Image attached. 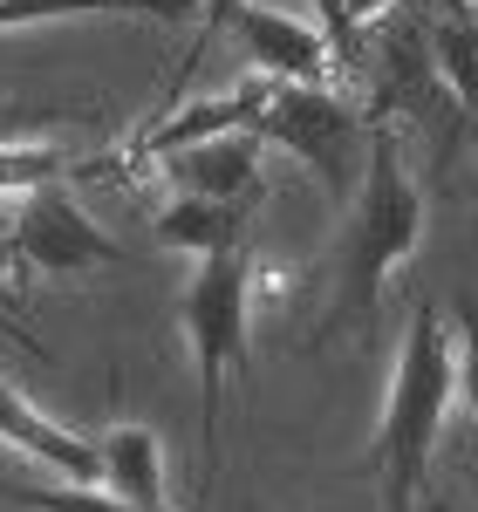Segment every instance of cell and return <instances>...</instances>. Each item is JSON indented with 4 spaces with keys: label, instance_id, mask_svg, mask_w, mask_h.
Instances as JSON below:
<instances>
[{
    "label": "cell",
    "instance_id": "1",
    "mask_svg": "<svg viewBox=\"0 0 478 512\" xmlns=\"http://www.w3.org/2000/svg\"><path fill=\"white\" fill-rule=\"evenodd\" d=\"M362 144H369V164H362L356 198H349V233H342V253H335V308L315 328V349L335 342L342 328L369 335L383 280L397 274L403 260H417V246H424V192L403 164V137L376 117Z\"/></svg>",
    "mask_w": 478,
    "mask_h": 512
},
{
    "label": "cell",
    "instance_id": "2",
    "mask_svg": "<svg viewBox=\"0 0 478 512\" xmlns=\"http://www.w3.org/2000/svg\"><path fill=\"white\" fill-rule=\"evenodd\" d=\"M451 396H458V355H451L444 308L417 301L410 328H403V349H397L390 396H383V424H376V444H369V465L383 478V512H417V485L431 472Z\"/></svg>",
    "mask_w": 478,
    "mask_h": 512
},
{
    "label": "cell",
    "instance_id": "3",
    "mask_svg": "<svg viewBox=\"0 0 478 512\" xmlns=\"http://www.w3.org/2000/svg\"><path fill=\"white\" fill-rule=\"evenodd\" d=\"M253 287L260 267L239 253H212L192 267L185 294H178V321H185V342L199 362V451H205V485L219 478L226 458V376L246 362V321H253Z\"/></svg>",
    "mask_w": 478,
    "mask_h": 512
},
{
    "label": "cell",
    "instance_id": "4",
    "mask_svg": "<svg viewBox=\"0 0 478 512\" xmlns=\"http://www.w3.org/2000/svg\"><path fill=\"white\" fill-rule=\"evenodd\" d=\"M253 137L294 151L342 205L356 198V178H362L356 151H362V137H369V123H362L335 89H280L274 82L267 103H260V117H253Z\"/></svg>",
    "mask_w": 478,
    "mask_h": 512
},
{
    "label": "cell",
    "instance_id": "5",
    "mask_svg": "<svg viewBox=\"0 0 478 512\" xmlns=\"http://www.w3.org/2000/svg\"><path fill=\"white\" fill-rule=\"evenodd\" d=\"M14 260L41 267V274H76V267H117L123 246L62 185H41V192H28L21 219H14Z\"/></svg>",
    "mask_w": 478,
    "mask_h": 512
},
{
    "label": "cell",
    "instance_id": "6",
    "mask_svg": "<svg viewBox=\"0 0 478 512\" xmlns=\"http://www.w3.org/2000/svg\"><path fill=\"white\" fill-rule=\"evenodd\" d=\"M233 35H239V48H246V62L267 82H280V89H328V82L342 76V69H335V48H328L321 28L301 21V14H280V7H253V0H246Z\"/></svg>",
    "mask_w": 478,
    "mask_h": 512
},
{
    "label": "cell",
    "instance_id": "7",
    "mask_svg": "<svg viewBox=\"0 0 478 512\" xmlns=\"http://www.w3.org/2000/svg\"><path fill=\"white\" fill-rule=\"evenodd\" d=\"M267 144L253 130H233V137H212V144H192V151H171L164 158V178L185 185V198H219V205H260V185H267Z\"/></svg>",
    "mask_w": 478,
    "mask_h": 512
},
{
    "label": "cell",
    "instance_id": "8",
    "mask_svg": "<svg viewBox=\"0 0 478 512\" xmlns=\"http://www.w3.org/2000/svg\"><path fill=\"white\" fill-rule=\"evenodd\" d=\"M0 437L14 444V451H28L41 465H55L62 485H103V458H96V444L76 431H62V424H48L35 403H21V390L0 396Z\"/></svg>",
    "mask_w": 478,
    "mask_h": 512
},
{
    "label": "cell",
    "instance_id": "9",
    "mask_svg": "<svg viewBox=\"0 0 478 512\" xmlns=\"http://www.w3.org/2000/svg\"><path fill=\"white\" fill-rule=\"evenodd\" d=\"M246 219L253 205H219V198H171L158 219H151V239L164 253H192V260H212V253H239L246 246Z\"/></svg>",
    "mask_w": 478,
    "mask_h": 512
},
{
    "label": "cell",
    "instance_id": "10",
    "mask_svg": "<svg viewBox=\"0 0 478 512\" xmlns=\"http://www.w3.org/2000/svg\"><path fill=\"white\" fill-rule=\"evenodd\" d=\"M96 458H103V492L110 499H123V506H164V451L144 424H110L103 444H96Z\"/></svg>",
    "mask_w": 478,
    "mask_h": 512
},
{
    "label": "cell",
    "instance_id": "11",
    "mask_svg": "<svg viewBox=\"0 0 478 512\" xmlns=\"http://www.w3.org/2000/svg\"><path fill=\"white\" fill-rule=\"evenodd\" d=\"M431 69L458 103V117H478V21H451V14L431 21Z\"/></svg>",
    "mask_w": 478,
    "mask_h": 512
},
{
    "label": "cell",
    "instance_id": "12",
    "mask_svg": "<svg viewBox=\"0 0 478 512\" xmlns=\"http://www.w3.org/2000/svg\"><path fill=\"white\" fill-rule=\"evenodd\" d=\"M62 14H158V21H178V14H192V0H7L0 28L62 21Z\"/></svg>",
    "mask_w": 478,
    "mask_h": 512
},
{
    "label": "cell",
    "instance_id": "13",
    "mask_svg": "<svg viewBox=\"0 0 478 512\" xmlns=\"http://www.w3.org/2000/svg\"><path fill=\"white\" fill-rule=\"evenodd\" d=\"M0 499H14L28 512H171V506H123L103 485H7L0 478Z\"/></svg>",
    "mask_w": 478,
    "mask_h": 512
},
{
    "label": "cell",
    "instance_id": "14",
    "mask_svg": "<svg viewBox=\"0 0 478 512\" xmlns=\"http://www.w3.org/2000/svg\"><path fill=\"white\" fill-rule=\"evenodd\" d=\"M62 178H69V151L35 144V137L0 144V192H41V185H62Z\"/></svg>",
    "mask_w": 478,
    "mask_h": 512
},
{
    "label": "cell",
    "instance_id": "15",
    "mask_svg": "<svg viewBox=\"0 0 478 512\" xmlns=\"http://www.w3.org/2000/svg\"><path fill=\"white\" fill-rule=\"evenodd\" d=\"M239 7H246V0H199V35H192V48L178 55V76H171V96H178L185 82L199 76V62L212 55V41H219V35H226V28L239 21Z\"/></svg>",
    "mask_w": 478,
    "mask_h": 512
},
{
    "label": "cell",
    "instance_id": "16",
    "mask_svg": "<svg viewBox=\"0 0 478 512\" xmlns=\"http://www.w3.org/2000/svg\"><path fill=\"white\" fill-rule=\"evenodd\" d=\"M458 335H451V355H458V396L472 403V417H478V301L472 294H458Z\"/></svg>",
    "mask_w": 478,
    "mask_h": 512
},
{
    "label": "cell",
    "instance_id": "17",
    "mask_svg": "<svg viewBox=\"0 0 478 512\" xmlns=\"http://www.w3.org/2000/svg\"><path fill=\"white\" fill-rule=\"evenodd\" d=\"M35 123H48V117H28V110L0 103V144H14V137H21V130H35Z\"/></svg>",
    "mask_w": 478,
    "mask_h": 512
},
{
    "label": "cell",
    "instance_id": "18",
    "mask_svg": "<svg viewBox=\"0 0 478 512\" xmlns=\"http://www.w3.org/2000/svg\"><path fill=\"white\" fill-rule=\"evenodd\" d=\"M14 274V233H7V226H0V280Z\"/></svg>",
    "mask_w": 478,
    "mask_h": 512
},
{
    "label": "cell",
    "instance_id": "19",
    "mask_svg": "<svg viewBox=\"0 0 478 512\" xmlns=\"http://www.w3.org/2000/svg\"><path fill=\"white\" fill-rule=\"evenodd\" d=\"M417 512H451V499H424V506H417Z\"/></svg>",
    "mask_w": 478,
    "mask_h": 512
},
{
    "label": "cell",
    "instance_id": "20",
    "mask_svg": "<svg viewBox=\"0 0 478 512\" xmlns=\"http://www.w3.org/2000/svg\"><path fill=\"white\" fill-rule=\"evenodd\" d=\"M7 390H14V383H7V376H0V396H7Z\"/></svg>",
    "mask_w": 478,
    "mask_h": 512
},
{
    "label": "cell",
    "instance_id": "21",
    "mask_svg": "<svg viewBox=\"0 0 478 512\" xmlns=\"http://www.w3.org/2000/svg\"><path fill=\"white\" fill-rule=\"evenodd\" d=\"M472 21H478V0H472Z\"/></svg>",
    "mask_w": 478,
    "mask_h": 512
},
{
    "label": "cell",
    "instance_id": "22",
    "mask_svg": "<svg viewBox=\"0 0 478 512\" xmlns=\"http://www.w3.org/2000/svg\"><path fill=\"white\" fill-rule=\"evenodd\" d=\"M0 7H7V0H0Z\"/></svg>",
    "mask_w": 478,
    "mask_h": 512
}]
</instances>
